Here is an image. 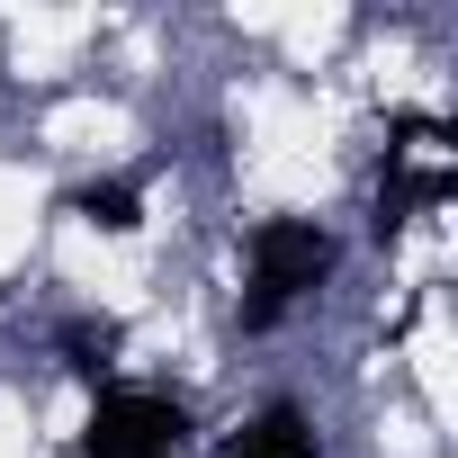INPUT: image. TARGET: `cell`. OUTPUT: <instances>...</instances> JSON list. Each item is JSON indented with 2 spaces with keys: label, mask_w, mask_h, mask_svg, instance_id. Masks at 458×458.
<instances>
[{
  "label": "cell",
  "mask_w": 458,
  "mask_h": 458,
  "mask_svg": "<svg viewBox=\"0 0 458 458\" xmlns=\"http://www.w3.org/2000/svg\"><path fill=\"white\" fill-rule=\"evenodd\" d=\"M333 270V234L306 216H270L252 234V297H243V333H270L315 279Z\"/></svg>",
  "instance_id": "cell-1"
},
{
  "label": "cell",
  "mask_w": 458,
  "mask_h": 458,
  "mask_svg": "<svg viewBox=\"0 0 458 458\" xmlns=\"http://www.w3.org/2000/svg\"><path fill=\"white\" fill-rule=\"evenodd\" d=\"M189 449V413L153 386H108L90 404V431H81V458H180Z\"/></svg>",
  "instance_id": "cell-2"
},
{
  "label": "cell",
  "mask_w": 458,
  "mask_h": 458,
  "mask_svg": "<svg viewBox=\"0 0 458 458\" xmlns=\"http://www.w3.org/2000/svg\"><path fill=\"white\" fill-rule=\"evenodd\" d=\"M225 458H324V449H315V422L297 404H270V413H252L234 440H225Z\"/></svg>",
  "instance_id": "cell-3"
},
{
  "label": "cell",
  "mask_w": 458,
  "mask_h": 458,
  "mask_svg": "<svg viewBox=\"0 0 458 458\" xmlns=\"http://www.w3.org/2000/svg\"><path fill=\"white\" fill-rule=\"evenodd\" d=\"M72 216L99 225V234H135V225H144V198H135V180H90V189L72 198Z\"/></svg>",
  "instance_id": "cell-4"
},
{
  "label": "cell",
  "mask_w": 458,
  "mask_h": 458,
  "mask_svg": "<svg viewBox=\"0 0 458 458\" xmlns=\"http://www.w3.org/2000/svg\"><path fill=\"white\" fill-rule=\"evenodd\" d=\"M108 351H117V333H108V324H99V333H90V324H72V369H81L90 386H99V369H108Z\"/></svg>",
  "instance_id": "cell-5"
}]
</instances>
